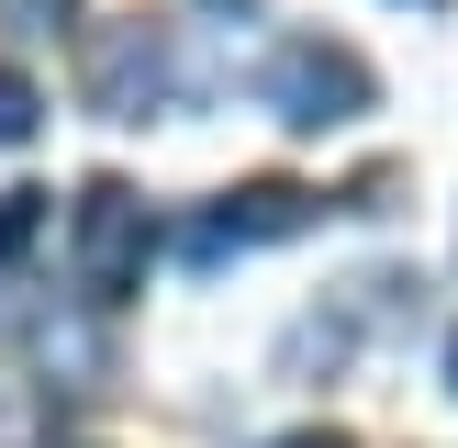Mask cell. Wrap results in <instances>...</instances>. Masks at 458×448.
Here are the masks:
<instances>
[{
	"label": "cell",
	"instance_id": "obj_5",
	"mask_svg": "<svg viewBox=\"0 0 458 448\" xmlns=\"http://www.w3.org/2000/svg\"><path fill=\"white\" fill-rule=\"evenodd\" d=\"M45 124V101H34V79L22 67H0V146H22V134Z\"/></svg>",
	"mask_w": 458,
	"mask_h": 448
},
{
	"label": "cell",
	"instance_id": "obj_1",
	"mask_svg": "<svg viewBox=\"0 0 458 448\" xmlns=\"http://www.w3.org/2000/svg\"><path fill=\"white\" fill-rule=\"evenodd\" d=\"M258 101L280 112L291 134H325V124H358V112H369V67H358L347 45L302 34V45H280V56L258 67Z\"/></svg>",
	"mask_w": 458,
	"mask_h": 448
},
{
	"label": "cell",
	"instance_id": "obj_6",
	"mask_svg": "<svg viewBox=\"0 0 458 448\" xmlns=\"http://www.w3.org/2000/svg\"><path fill=\"white\" fill-rule=\"evenodd\" d=\"M34 224H45V191H0V258H12Z\"/></svg>",
	"mask_w": 458,
	"mask_h": 448
},
{
	"label": "cell",
	"instance_id": "obj_2",
	"mask_svg": "<svg viewBox=\"0 0 458 448\" xmlns=\"http://www.w3.org/2000/svg\"><path fill=\"white\" fill-rule=\"evenodd\" d=\"M146 246H157L146 202H134L123 179H89L79 191V291L89 303H123V291L146 280Z\"/></svg>",
	"mask_w": 458,
	"mask_h": 448
},
{
	"label": "cell",
	"instance_id": "obj_3",
	"mask_svg": "<svg viewBox=\"0 0 458 448\" xmlns=\"http://www.w3.org/2000/svg\"><path fill=\"white\" fill-rule=\"evenodd\" d=\"M89 101L112 124H146V112L179 101V56H168V22H112L101 56H89Z\"/></svg>",
	"mask_w": 458,
	"mask_h": 448
},
{
	"label": "cell",
	"instance_id": "obj_7",
	"mask_svg": "<svg viewBox=\"0 0 458 448\" xmlns=\"http://www.w3.org/2000/svg\"><path fill=\"white\" fill-rule=\"evenodd\" d=\"M280 448H347V437H335V426H302V437H280Z\"/></svg>",
	"mask_w": 458,
	"mask_h": 448
},
{
	"label": "cell",
	"instance_id": "obj_8",
	"mask_svg": "<svg viewBox=\"0 0 458 448\" xmlns=\"http://www.w3.org/2000/svg\"><path fill=\"white\" fill-rule=\"evenodd\" d=\"M447 381H458V336H447Z\"/></svg>",
	"mask_w": 458,
	"mask_h": 448
},
{
	"label": "cell",
	"instance_id": "obj_4",
	"mask_svg": "<svg viewBox=\"0 0 458 448\" xmlns=\"http://www.w3.org/2000/svg\"><path fill=\"white\" fill-rule=\"evenodd\" d=\"M313 213H325V202H313L302 179H246V191H224V202H213V213H201V224H191L179 246H191V269H224L235 246H268V236H302Z\"/></svg>",
	"mask_w": 458,
	"mask_h": 448
}]
</instances>
